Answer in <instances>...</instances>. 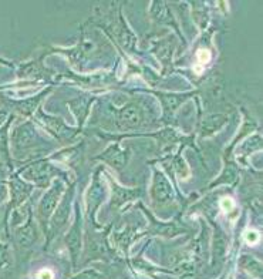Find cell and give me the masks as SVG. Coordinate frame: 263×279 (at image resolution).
Listing matches in <instances>:
<instances>
[{"label":"cell","instance_id":"cell-1","mask_svg":"<svg viewBox=\"0 0 263 279\" xmlns=\"http://www.w3.org/2000/svg\"><path fill=\"white\" fill-rule=\"evenodd\" d=\"M38 278H40V279H51L53 275L48 272V271H43V272L38 273Z\"/></svg>","mask_w":263,"mask_h":279}]
</instances>
